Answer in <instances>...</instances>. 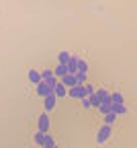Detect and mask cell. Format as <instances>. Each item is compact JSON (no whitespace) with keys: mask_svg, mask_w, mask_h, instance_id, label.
Segmentation results:
<instances>
[{"mask_svg":"<svg viewBox=\"0 0 137 148\" xmlns=\"http://www.w3.org/2000/svg\"><path fill=\"white\" fill-rule=\"evenodd\" d=\"M68 95H70L72 99H80V101L88 97V95H86V86H84V84H76V86H72V88L68 90Z\"/></svg>","mask_w":137,"mask_h":148,"instance_id":"1","label":"cell"},{"mask_svg":"<svg viewBox=\"0 0 137 148\" xmlns=\"http://www.w3.org/2000/svg\"><path fill=\"white\" fill-rule=\"evenodd\" d=\"M47 130H49V115H47V111H45V113L39 115V121H37V132L47 134Z\"/></svg>","mask_w":137,"mask_h":148,"instance_id":"2","label":"cell"},{"mask_svg":"<svg viewBox=\"0 0 137 148\" xmlns=\"http://www.w3.org/2000/svg\"><path fill=\"white\" fill-rule=\"evenodd\" d=\"M109 138H111V125L104 123V125L98 130V134H96V142H98V144H104Z\"/></svg>","mask_w":137,"mask_h":148,"instance_id":"3","label":"cell"},{"mask_svg":"<svg viewBox=\"0 0 137 148\" xmlns=\"http://www.w3.org/2000/svg\"><path fill=\"white\" fill-rule=\"evenodd\" d=\"M51 92H53V88H51L45 80H41V82L37 84V95H39V97H43V99H45V97H49V95H51Z\"/></svg>","mask_w":137,"mask_h":148,"instance_id":"4","label":"cell"},{"mask_svg":"<svg viewBox=\"0 0 137 148\" xmlns=\"http://www.w3.org/2000/svg\"><path fill=\"white\" fill-rule=\"evenodd\" d=\"M55 99H57V97H55V92H51L49 97L43 99V107H45V111H53V109H55Z\"/></svg>","mask_w":137,"mask_h":148,"instance_id":"5","label":"cell"},{"mask_svg":"<svg viewBox=\"0 0 137 148\" xmlns=\"http://www.w3.org/2000/svg\"><path fill=\"white\" fill-rule=\"evenodd\" d=\"M68 90H70V88H68V86H66V84H64L62 80L57 82V84H55V88H53L55 97H66V95H68Z\"/></svg>","mask_w":137,"mask_h":148,"instance_id":"6","label":"cell"},{"mask_svg":"<svg viewBox=\"0 0 137 148\" xmlns=\"http://www.w3.org/2000/svg\"><path fill=\"white\" fill-rule=\"evenodd\" d=\"M78 60H80V58H76V56H72V58H70V62L66 64L68 74H76V72H78Z\"/></svg>","mask_w":137,"mask_h":148,"instance_id":"7","label":"cell"},{"mask_svg":"<svg viewBox=\"0 0 137 148\" xmlns=\"http://www.w3.org/2000/svg\"><path fill=\"white\" fill-rule=\"evenodd\" d=\"M96 97L100 99V103H111V92L104 88H96Z\"/></svg>","mask_w":137,"mask_h":148,"instance_id":"8","label":"cell"},{"mask_svg":"<svg viewBox=\"0 0 137 148\" xmlns=\"http://www.w3.org/2000/svg\"><path fill=\"white\" fill-rule=\"evenodd\" d=\"M62 82L68 86V88H72V86H76L78 84V80H76V74H66V76L62 78Z\"/></svg>","mask_w":137,"mask_h":148,"instance_id":"9","label":"cell"},{"mask_svg":"<svg viewBox=\"0 0 137 148\" xmlns=\"http://www.w3.org/2000/svg\"><path fill=\"white\" fill-rule=\"evenodd\" d=\"M29 80H31L33 84H39V82L43 80V78H41V72H37L35 68H33V70H29Z\"/></svg>","mask_w":137,"mask_h":148,"instance_id":"10","label":"cell"},{"mask_svg":"<svg viewBox=\"0 0 137 148\" xmlns=\"http://www.w3.org/2000/svg\"><path fill=\"white\" fill-rule=\"evenodd\" d=\"M66 74H68V68H66V64H57V66H55V76H57V78H64Z\"/></svg>","mask_w":137,"mask_h":148,"instance_id":"11","label":"cell"},{"mask_svg":"<svg viewBox=\"0 0 137 148\" xmlns=\"http://www.w3.org/2000/svg\"><path fill=\"white\" fill-rule=\"evenodd\" d=\"M111 103L113 105H123V95L121 92H111Z\"/></svg>","mask_w":137,"mask_h":148,"instance_id":"12","label":"cell"},{"mask_svg":"<svg viewBox=\"0 0 137 148\" xmlns=\"http://www.w3.org/2000/svg\"><path fill=\"white\" fill-rule=\"evenodd\" d=\"M113 113L119 117V115H125L127 113V107L125 105H113Z\"/></svg>","mask_w":137,"mask_h":148,"instance_id":"13","label":"cell"},{"mask_svg":"<svg viewBox=\"0 0 137 148\" xmlns=\"http://www.w3.org/2000/svg\"><path fill=\"white\" fill-rule=\"evenodd\" d=\"M98 111L102 115H106V113H111L113 111V103H100V107H98Z\"/></svg>","mask_w":137,"mask_h":148,"instance_id":"14","label":"cell"},{"mask_svg":"<svg viewBox=\"0 0 137 148\" xmlns=\"http://www.w3.org/2000/svg\"><path fill=\"white\" fill-rule=\"evenodd\" d=\"M70 58H72V56H70L68 51H60V56H57V62H60V64H68Z\"/></svg>","mask_w":137,"mask_h":148,"instance_id":"15","label":"cell"},{"mask_svg":"<svg viewBox=\"0 0 137 148\" xmlns=\"http://www.w3.org/2000/svg\"><path fill=\"white\" fill-rule=\"evenodd\" d=\"M33 140H35V142L39 144V148H41V146H45V134H41V132H37Z\"/></svg>","mask_w":137,"mask_h":148,"instance_id":"16","label":"cell"},{"mask_svg":"<svg viewBox=\"0 0 137 148\" xmlns=\"http://www.w3.org/2000/svg\"><path fill=\"white\" fill-rule=\"evenodd\" d=\"M41 78H43V80L47 82V80L55 78V72H53V70H43V72H41Z\"/></svg>","mask_w":137,"mask_h":148,"instance_id":"17","label":"cell"},{"mask_svg":"<svg viewBox=\"0 0 137 148\" xmlns=\"http://www.w3.org/2000/svg\"><path fill=\"white\" fill-rule=\"evenodd\" d=\"M86 78H88L86 72H76V80H78V84H86Z\"/></svg>","mask_w":137,"mask_h":148,"instance_id":"18","label":"cell"},{"mask_svg":"<svg viewBox=\"0 0 137 148\" xmlns=\"http://www.w3.org/2000/svg\"><path fill=\"white\" fill-rule=\"evenodd\" d=\"M88 101H90V107H100V99L96 97V92L88 97Z\"/></svg>","mask_w":137,"mask_h":148,"instance_id":"19","label":"cell"},{"mask_svg":"<svg viewBox=\"0 0 137 148\" xmlns=\"http://www.w3.org/2000/svg\"><path fill=\"white\" fill-rule=\"evenodd\" d=\"M115 119H117V115L113 113V111H111V113H106V115H104V123H106V125L115 123Z\"/></svg>","mask_w":137,"mask_h":148,"instance_id":"20","label":"cell"},{"mask_svg":"<svg viewBox=\"0 0 137 148\" xmlns=\"http://www.w3.org/2000/svg\"><path fill=\"white\" fill-rule=\"evenodd\" d=\"M78 72H88V64L80 58V60H78Z\"/></svg>","mask_w":137,"mask_h":148,"instance_id":"21","label":"cell"},{"mask_svg":"<svg viewBox=\"0 0 137 148\" xmlns=\"http://www.w3.org/2000/svg\"><path fill=\"white\" fill-rule=\"evenodd\" d=\"M45 146H47V148H53V146H55V140H53V136L45 134Z\"/></svg>","mask_w":137,"mask_h":148,"instance_id":"22","label":"cell"},{"mask_svg":"<svg viewBox=\"0 0 137 148\" xmlns=\"http://www.w3.org/2000/svg\"><path fill=\"white\" fill-rule=\"evenodd\" d=\"M84 86H86V95H88V97H90V95H94V92H96V88H94V86H92L90 82H86Z\"/></svg>","mask_w":137,"mask_h":148,"instance_id":"23","label":"cell"},{"mask_svg":"<svg viewBox=\"0 0 137 148\" xmlns=\"http://www.w3.org/2000/svg\"><path fill=\"white\" fill-rule=\"evenodd\" d=\"M82 107H86V109H90V101H88V97H86V99H82Z\"/></svg>","mask_w":137,"mask_h":148,"instance_id":"24","label":"cell"},{"mask_svg":"<svg viewBox=\"0 0 137 148\" xmlns=\"http://www.w3.org/2000/svg\"><path fill=\"white\" fill-rule=\"evenodd\" d=\"M41 148H47V146H41Z\"/></svg>","mask_w":137,"mask_h":148,"instance_id":"25","label":"cell"},{"mask_svg":"<svg viewBox=\"0 0 137 148\" xmlns=\"http://www.w3.org/2000/svg\"><path fill=\"white\" fill-rule=\"evenodd\" d=\"M53 148H57V146H53Z\"/></svg>","mask_w":137,"mask_h":148,"instance_id":"26","label":"cell"}]
</instances>
